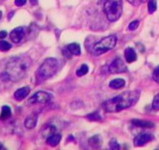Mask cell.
I'll return each mask as SVG.
<instances>
[{
    "mask_svg": "<svg viewBox=\"0 0 159 150\" xmlns=\"http://www.w3.org/2000/svg\"><path fill=\"white\" fill-rule=\"evenodd\" d=\"M51 100V96L43 91L34 93L29 99L30 104H46Z\"/></svg>",
    "mask_w": 159,
    "mask_h": 150,
    "instance_id": "obj_7",
    "label": "cell"
},
{
    "mask_svg": "<svg viewBox=\"0 0 159 150\" xmlns=\"http://www.w3.org/2000/svg\"><path fill=\"white\" fill-rule=\"evenodd\" d=\"M64 51L66 52V55L69 56L71 55H74V56H79L81 53V49H80V46L78 43H70L64 49Z\"/></svg>",
    "mask_w": 159,
    "mask_h": 150,
    "instance_id": "obj_10",
    "label": "cell"
},
{
    "mask_svg": "<svg viewBox=\"0 0 159 150\" xmlns=\"http://www.w3.org/2000/svg\"><path fill=\"white\" fill-rule=\"evenodd\" d=\"M12 112L11 109L8 105H3L1 110V114H0V119L2 120H6L11 117Z\"/></svg>",
    "mask_w": 159,
    "mask_h": 150,
    "instance_id": "obj_18",
    "label": "cell"
},
{
    "mask_svg": "<svg viewBox=\"0 0 159 150\" xmlns=\"http://www.w3.org/2000/svg\"><path fill=\"white\" fill-rule=\"evenodd\" d=\"M109 147L111 149L113 150H118L120 148V146H119V143H118L117 141H116V139H113V140H111V142H109Z\"/></svg>",
    "mask_w": 159,
    "mask_h": 150,
    "instance_id": "obj_24",
    "label": "cell"
},
{
    "mask_svg": "<svg viewBox=\"0 0 159 150\" xmlns=\"http://www.w3.org/2000/svg\"><path fill=\"white\" fill-rule=\"evenodd\" d=\"M38 114L36 113H32L31 114L28 116L26 118L24 121V126L27 129H33L36 127L37 123H38Z\"/></svg>",
    "mask_w": 159,
    "mask_h": 150,
    "instance_id": "obj_11",
    "label": "cell"
},
{
    "mask_svg": "<svg viewBox=\"0 0 159 150\" xmlns=\"http://www.w3.org/2000/svg\"><path fill=\"white\" fill-rule=\"evenodd\" d=\"M31 65L32 61L29 56H16L7 63L4 72L8 75L10 81L18 82L27 75Z\"/></svg>",
    "mask_w": 159,
    "mask_h": 150,
    "instance_id": "obj_1",
    "label": "cell"
},
{
    "mask_svg": "<svg viewBox=\"0 0 159 150\" xmlns=\"http://www.w3.org/2000/svg\"><path fill=\"white\" fill-rule=\"evenodd\" d=\"M153 140V136L150 134H140L137 135L134 139V145L135 146H142L148 142Z\"/></svg>",
    "mask_w": 159,
    "mask_h": 150,
    "instance_id": "obj_9",
    "label": "cell"
},
{
    "mask_svg": "<svg viewBox=\"0 0 159 150\" xmlns=\"http://www.w3.org/2000/svg\"><path fill=\"white\" fill-rule=\"evenodd\" d=\"M126 1H127L128 2H129L131 5L134 6V7H137V6H139L140 4H141L140 0H126Z\"/></svg>",
    "mask_w": 159,
    "mask_h": 150,
    "instance_id": "obj_28",
    "label": "cell"
},
{
    "mask_svg": "<svg viewBox=\"0 0 159 150\" xmlns=\"http://www.w3.org/2000/svg\"><path fill=\"white\" fill-rule=\"evenodd\" d=\"M139 24H140V22L138 21H132L131 23H129V29L130 30H135L139 27Z\"/></svg>",
    "mask_w": 159,
    "mask_h": 150,
    "instance_id": "obj_25",
    "label": "cell"
},
{
    "mask_svg": "<svg viewBox=\"0 0 159 150\" xmlns=\"http://www.w3.org/2000/svg\"><path fill=\"white\" fill-rule=\"evenodd\" d=\"M88 71H89V67H88V66L87 64H82L81 67L76 70V73L78 77H83V76H84L85 74H87L88 73Z\"/></svg>",
    "mask_w": 159,
    "mask_h": 150,
    "instance_id": "obj_19",
    "label": "cell"
},
{
    "mask_svg": "<svg viewBox=\"0 0 159 150\" xmlns=\"http://www.w3.org/2000/svg\"><path fill=\"white\" fill-rule=\"evenodd\" d=\"M140 97L138 91H125L121 95L108 99L104 103V110L108 113H116L131 107Z\"/></svg>",
    "mask_w": 159,
    "mask_h": 150,
    "instance_id": "obj_2",
    "label": "cell"
},
{
    "mask_svg": "<svg viewBox=\"0 0 159 150\" xmlns=\"http://www.w3.org/2000/svg\"><path fill=\"white\" fill-rule=\"evenodd\" d=\"M132 124L134 126L143 128H151L154 126V124L151 123V122L146 121V120H139V119H134V120H133Z\"/></svg>",
    "mask_w": 159,
    "mask_h": 150,
    "instance_id": "obj_15",
    "label": "cell"
},
{
    "mask_svg": "<svg viewBox=\"0 0 159 150\" xmlns=\"http://www.w3.org/2000/svg\"><path fill=\"white\" fill-rule=\"evenodd\" d=\"M125 84H126V82H125L124 79L116 78L111 81L109 84H108V85L112 89H119V88H122L123 87H124Z\"/></svg>",
    "mask_w": 159,
    "mask_h": 150,
    "instance_id": "obj_16",
    "label": "cell"
},
{
    "mask_svg": "<svg viewBox=\"0 0 159 150\" xmlns=\"http://www.w3.org/2000/svg\"><path fill=\"white\" fill-rule=\"evenodd\" d=\"M124 56L126 62L129 63L134 62L137 59V53H136L135 50H134V49L131 48V47H128V48H126L125 49Z\"/></svg>",
    "mask_w": 159,
    "mask_h": 150,
    "instance_id": "obj_13",
    "label": "cell"
},
{
    "mask_svg": "<svg viewBox=\"0 0 159 150\" xmlns=\"http://www.w3.org/2000/svg\"><path fill=\"white\" fill-rule=\"evenodd\" d=\"M88 143L92 148H98L102 145V138L99 135H94L88 140Z\"/></svg>",
    "mask_w": 159,
    "mask_h": 150,
    "instance_id": "obj_17",
    "label": "cell"
},
{
    "mask_svg": "<svg viewBox=\"0 0 159 150\" xmlns=\"http://www.w3.org/2000/svg\"><path fill=\"white\" fill-rule=\"evenodd\" d=\"M61 138L62 137H61V135L59 134H52L48 136L46 140V142L48 145L55 147L59 145V143L61 141Z\"/></svg>",
    "mask_w": 159,
    "mask_h": 150,
    "instance_id": "obj_14",
    "label": "cell"
},
{
    "mask_svg": "<svg viewBox=\"0 0 159 150\" xmlns=\"http://www.w3.org/2000/svg\"><path fill=\"white\" fill-rule=\"evenodd\" d=\"M24 34H25V30L24 28L22 27H16L15 29H13L10 34V39L14 43H19L22 41V39H24Z\"/></svg>",
    "mask_w": 159,
    "mask_h": 150,
    "instance_id": "obj_8",
    "label": "cell"
},
{
    "mask_svg": "<svg viewBox=\"0 0 159 150\" xmlns=\"http://www.w3.org/2000/svg\"><path fill=\"white\" fill-rule=\"evenodd\" d=\"M7 36V32L6 31V30H2V31H0V39H5Z\"/></svg>",
    "mask_w": 159,
    "mask_h": 150,
    "instance_id": "obj_29",
    "label": "cell"
},
{
    "mask_svg": "<svg viewBox=\"0 0 159 150\" xmlns=\"http://www.w3.org/2000/svg\"><path fill=\"white\" fill-rule=\"evenodd\" d=\"M103 10L108 21L111 22L118 21L123 13V1L106 0L104 4Z\"/></svg>",
    "mask_w": 159,
    "mask_h": 150,
    "instance_id": "obj_4",
    "label": "cell"
},
{
    "mask_svg": "<svg viewBox=\"0 0 159 150\" xmlns=\"http://www.w3.org/2000/svg\"><path fill=\"white\" fill-rule=\"evenodd\" d=\"M30 2L31 3V5L35 6L38 4V0H30Z\"/></svg>",
    "mask_w": 159,
    "mask_h": 150,
    "instance_id": "obj_30",
    "label": "cell"
},
{
    "mask_svg": "<svg viewBox=\"0 0 159 150\" xmlns=\"http://www.w3.org/2000/svg\"><path fill=\"white\" fill-rule=\"evenodd\" d=\"M12 48L11 44L9 43L7 41H0V51L7 52Z\"/></svg>",
    "mask_w": 159,
    "mask_h": 150,
    "instance_id": "obj_21",
    "label": "cell"
},
{
    "mask_svg": "<svg viewBox=\"0 0 159 150\" xmlns=\"http://www.w3.org/2000/svg\"><path fill=\"white\" fill-rule=\"evenodd\" d=\"M108 70L111 73H121L127 71V67L121 58L117 57L111 63Z\"/></svg>",
    "mask_w": 159,
    "mask_h": 150,
    "instance_id": "obj_6",
    "label": "cell"
},
{
    "mask_svg": "<svg viewBox=\"0 0 159 150\" xmlns=\"http://www.w3.org/2000/svg\"><path fill=\"white\" fill-rule=\"evenodd\" d=\"M148 12L150 13H153L157 10V1L156 0H149L148 1Z\"/></svg>",
    "mask_w": 159,
    "mask_h": 150,
    "instance_id": "obj_20",
    "label": "cell"
},
{
    "mask_svg": "<svg viewBox=\"0 0 159 150\" xmlns=\"http://www.w3.org/2000/svg\"><path fill=\"white\" fill-rule=\"evenodd\" d=\"M2 145H1V144H0V148H2Z\"/></svg>",
    "mask_w": 159,
    "mask_h": 150,
    "instance_id": "obj_33",
    "label": "cell"
},
{
    "mask_svg": "<svg viewBox=\"0 0 159 150\" xmlns=\"http://www.w3.org/2000/svg\"><path fill=\"white\" fill-rule=\"evenodd\" d=\"M30 88L29 87H23L14 92V99L16 101H22L30 94Z\"/></svg>",
    "mask_w": 159,
    "mask_h": 150,
    "instance_id": "obj_12",
    "label": "cell"
},
{
    "mask_svg": "<svg viewBox=\"0 0 159 150\" xmlns=\"http://www.w3.org/2000/svg\"><path fill=\"white\" fill-rule=\"evenodd\" d=\"M2 12L0 11V20H1V18H2Z\"/></svg>",
    "mask_w": 159,
    "mask_h": 150,
    "instance_id": "obj_32",
    "label": "cell"
},
{
    "mask_svg": "<svg viewBox=\"0 0 159 150\" xmlns=\"http://www.w3.org/2000/svg\"><path fill=\"white\" fill-rule=\"evenodd\" d=\"M152 107L154 110H159V94L156 95L153 99Z\"/></svg>",
    "mask_w": 159,
    "mask_h": 150,
    "instance_id": "obj_23",
    "label": "cell"
},
{
    "mask_svg": "<svg viewBox=\"0 0 159 150\" xmlns=\"http://www.w3.org/2000/svg\"><path fill=\"white\" fill-rule=\"evenodd\" d=\"M153 79L154 82L159 84V67H157L153 72Z\"/></svg>",
    "mask_w": 159,
    "mask_h": 150,
    "instance_id": "obj_26",
    "label": "cell"
},
{
    "mask_svg": "<svg viewBox=\"0 0 159 150\" xmlns=\"http://www.w3.org/2000/svg\"><path fill=\"white\" fill-rule=\"evenodd\" d=\"M27 2V0H15V5L18 7H21L24 6Z\"/></svg>",
    "mask_w": 159,
    "mask_h": 150,
    "instance_id": "obj_27",
    "label": "cell"
},
{
    "mask_svg": "<svg viewBox=\"0 0 159 150\" xmlns=\"http://www.w3.org/2000/svg\"><path fill=\"white\" fill-rule=\"evenodd\" d=\"M147 1H148V0H140V2H141V3H144Z\"/></svg>",
    "mask_w": 159,
    "mask_h": 150,
    "instance_id": "obj_31",
    "label": "cell"
},
{
    "mask_svg": "<svg viewBox=\"0 0 159 150\" xmlns=\"http://www.w3.org/2000/svg\"><path fill=\"white\" fill-rule=\"evenodd\" d=\"M116 42L117 38L115 35L105 37L93 46L92 53L95 56H100L103 53H107L116 46Z\"/></svg>",
    "mask_w": 159,
    "mask_h": 150,
    "instance_id": "obj_5",
    "label": "cell"
},
{
    "mask_svg": "<svg viewBox=\"0 0 159 150\" xmlns=\"http://www.w3.org/2000/svg\"><path fill=\"white\" fill-rule=\"evenodd\" d=\"M87 117L90 120H93V121H98V120H100L102 119L101 116L99 115V114L97 113V112H94L92 114H90L89 115L87 116Z\"/></svg>",
    "mask_w": 159,
    "mask_h": 150,
    "instance_id": "obj_22",
    "label": "cell"
},
{
    "mask_svg": "<svg viewBox=\"0 0 159 150\" xmlns=\"http://www.w3.org/2000/svg\"><path fill=\"white\" fill-rule=\"evenodd\" d=\"M59 69V62L55 58H47L37 71V77L39 81H45L54 76Z\"/></svg>",
    "mask_w": 159,
    "mask_h": 150,
    "instance_id": "obj_3",
    "label": "cell"
}]
</instances>
